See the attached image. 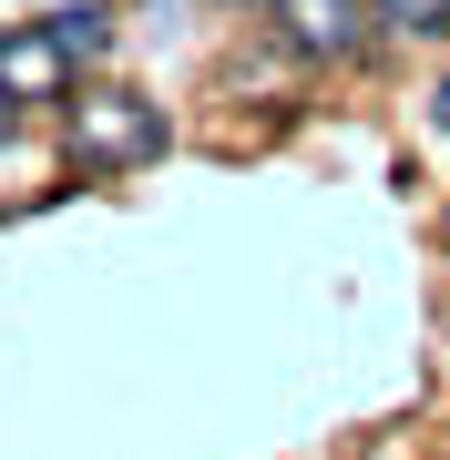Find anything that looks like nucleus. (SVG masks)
Here are the masks:
<instances>
[{
    "label": "nucleus",
    "mask_w": 450,
    "mask_h": 460,
    "mask_svg": "<svg viewBox=\"0 0 450 460\" xmlns=\"http://www.w3.org/2000/svg\"><path fill=\"white\" fill-rule=\"evenodd\" d=\"M62 144H72L83 174H134V164L164 154V102H144V93H123V83H93V93H72Z\"/></svg>",
    "instance_id": "nucleus-1"
},
{
    "label": "nucleus",
    "mask_w": 450,
    "mask_h": 460,
    "mask_svg": "<svg viewBox=\"0 0 450 460\" xmlns=\"http://www.w3.org/2000/svg\"><path fill=\"white\" fill-rule=\"evenodd\" d=\"M440 246H450V215H440Z\"/></svg>",
    "instance_id": "nucleus-8"
},
{
    "label": "nucleus",
    "mask_w": 450,
    "mask_h": 460,
    "mask_svg": "<svg viewBox=\"0 0 450 460\" xmlns=\"http://www.w3.org/2000/svg\"><path fill=\"white\" fill-rule=\"evenodd\" d=\"M267 11H277L287 51H307V62H349V51H358V21H368V0H267Z\"/></svg>",
    "instance_id": "nucleus-3"
},
{
    "label": "nucleus",
    "mask_w": 450,
    "mask_h": 460,
    "mask_svg": "<svg viewBox=\"0 0 450 460\" xmlns=\"http://www.w3.org/2000/svg\"><path fill=\"white\" fill-rule=\"evenodd\" d=\"M368 11H379L389 31H410V41H440L450 31V0H368Z\"/></svg>",
    "instance_id": "nucleus-4"
},
{
    "label": "nucleus",
    "mask_w": 450,
    "mask_h": 460,
    "mask_svg": "<svg viewBox=\"0 0 450 460\" xmlns=\"http://www.w3.org/2000/svg\"><path fill=\"white\" fill-rule=\"evenodd\" d=\"M430 113H440V133H450V83H440V93H430Z\"/></svg>",
    "instance_id": "nucleus-6"
},
{
    "label": "nucleus",
    "mask_w": 450,
    "mask_h": 460,
    "mask_svg": "<svg viewBox=\"0 0 450 460\" xmlns=\"http://www.w3.org/2000/svg\"><path fill=\"white\" fill-rule=\"evenodd\" d=\"M0 133H11V102H0Z\"/></svg>",
    "instance_id": "nucleus-7"
},
{
    "label": "nucleus",
    "mask_w": 450,
    "mask_h": 460,
    "mask_svg": "<svg viewBox=\"0 0 450 460\" xmlns=\"http://www.w3.org/2000/svg\"><path fill=\"white\" fill-rule=\"evenodd\" d=\"M72 51L51 21H31V31H11L0 41V102H72Z\"/></svg>",
    "instance_id": "nucleus-2"
},
{
    "label": "nucleus",
    "mask_w": 450,
    "mask_h": 460,
    "mask_svg": "<svg viewBox=\"0 0 450 460\" xmlns=\"http://www.w3.org/2000/svg\"><path fill=\"white\" fill-rule=\"evenodd\" d=\"M51 31H62V41H72V51L93 62V51H113V11H93V0H72V11H51Z\"/></svg>",
    "instance_id": "nucleus-5"
}]
</instances>
